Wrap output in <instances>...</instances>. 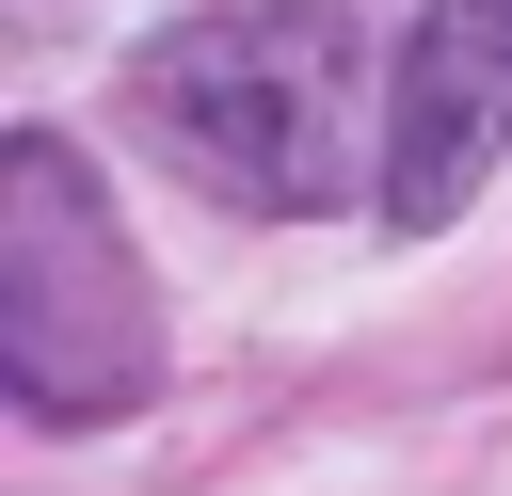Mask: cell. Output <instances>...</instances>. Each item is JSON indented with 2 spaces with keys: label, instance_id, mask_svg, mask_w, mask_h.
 Masks as SVG:
<instances>
[{
  "label": "cell",
  "instance_id": "6da1fadb",
  "mask_svg": "<svg viewBox=\"0 0 512 496\" xmlns=\"http://www.w3.org/2000/svg\"><path fill=\"white\" fill-rule=\"evenodd\" d=\"M128 112L224 208H272V224L384 192V160H368V32L336 0H208V16L144 32Z\"/></svg>",
  "mask_w": 512,
  "mask_h": 496
},
{
  "label": "cell",
  "instance_id": "7a4b0ae2",
  "mask_svg": "<svg viewBox=\"0 0 512 496\" xmlns=\"http://www.w3.org/2000/svg\"><path fill=\"white\" fill-rule=\"evenodd\" d=\"M144 384H160L144 256L96 208L80 144L64 128H16L0 144V400L32 432H80V416H128Z\"/></svg>",
  "mask_w": 512,
  "mask_h": 496
},
{
  "label": "cell",
  "instance_id": "3957f363",
  "mask_svg": "<svg viewBox=\"0 0 512 496\" xmlns=\"http://www.w3.org/2000/svg\"><path fill=\"white\" fill-rule=\"evenodd\" d=\"M512 160V0H432L384 80V224H448Z\"/></svg>",
  "mask_w": 512,
  "mask_h": 496
}]
</instances>
